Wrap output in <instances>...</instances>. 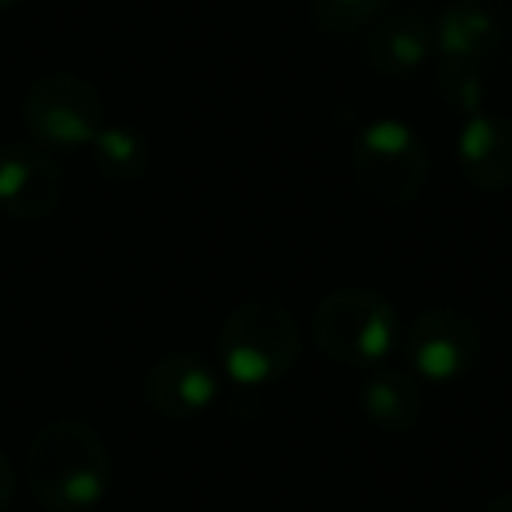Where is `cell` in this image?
I'll return each instance as SVG.
<instances>
[{"mask_svg":"<svg viewBox=\"0 0 512 512\" xmlns=\"http://www.w3.org/2000/svg\"><path fill=\"white\" fill-rule=\"evenodd\" d=\"M15 484H18L15 467H11V460H8V456L0 453V512L8 509V505H11V498H15Z\"/></svg>","mask_w":512,"mask_h":512,"instance_id":"2e32d148","label":"cell"},{"mask_svg":"<svg viewBox=\"0 0 512 512\" xmlns=\"http://www.w3.org/2000/svg\"><path fill=\"white\" fill-rule=\"evenodd\" d=\"M425 400H421L418 379L400 369H376L362 386V414L372 425L386 432H407L421 421Z\"/></svg>","mask_w":512,"mask_h":512,"instance_id":"7c38bea8","label":"cell"},{"mask_svg":"<svg viewBox=\"0 0 512 512\" xmlns=\"http://www.w3.org/2000/svg\"><path fill=\"white\" fill-rule=\"evenodd\" d=\"M351 169H355V183L365 197L393 207L411 204L425 190L428 151L407 123L383 116L358 134Z\"/></svg>","mask_w":512,"mask_h":512,"instance_id":"277c9868","label":"cell"},{"mask_svg":"<svg viewBox=\"0 0 512 512\" xmlns=\"http://www.w3.org/2000/svg\"><path fill=\"white\" fill-rule=\"evenodd\" d=\"M432 53V22L421 15H397L376 25V32L365 39V57L383 74H414L432 60Z\"/></svg>","mask_w":512,"mask_h":512,"instance_id":"8fae6325","label":"cell"},{"mask_svg":"<svg viewBox=\"0 0 512 512\" xmlns=\"http://www.w3.org/2000/svg\"><path fill=\"white\" fill-rule=\"evenodd\" d=\"M25 481L43 509L92 512L113 481L106 442L92 425L78 418L50 421L29 442Z\"/></svg>","mask_w":512,"mask_h":512,"instance_id":"6da1fadb","label":"cell"},{"mask_svg":"<svg viewBox=\"0 0 512 512\" xmlns=\"http://www.w3.org/2000/svg\"><path fill=\"white\" fill-rule=\"evenodd\" d=\"M313 334L337 365L379 369L397 351L400 320L383 295L369 288H337L316 306Z\"/></svg>","mask_w":512,"mask_h":512,"instance_id":"3957f363","label":"cell"},{"mask_svg":"<svg viewBox=\"0 0 512 512\" xmlns=\"http://www.w3.org/2000/svg\"><path fill=\"white\" fill-rule=\"evenodd\" d=\"M64 172L29 144L0 148V211L22 221L50 218L64 200Z\"/></svg>","mask_w":512,"mask_h":512,"instance_id":"52a82bcc","label":"cell"},{"mask_svg":"<svg viewBox=\"0 0 512 512\" xmlns=\"http://www.w3.org/2000/svg\"><path fill=\"white\" fill-rule=\"evenodd\" d=\"M148 404L155 407L162 418L186 421L197 418L200 411L214 404L218 397V376L204 358L190 355V351H172V355L158 358L148 372Z\"/></svg>","mask_w":512,"mask_h":512,"instance_id":"ba28073f","label":"cell"},{"mask_svg":"<svg viewBox=\"0 0 512 512\" xmlns=\"http://www.w3.org/2000/svg\"><path fill=\"white\" fill-rule=\"evenodd\" d=\"M484 512H512V488L502 491L498 498H491V505Z\"/></svg>","mask_w":512,"mask_h":512,"instance_id":"e0dca14e","label":"cell"},{"mask_svg":"<svg viewBox=\"0 0 512 512\" xmlns=\"http://www.w3.org/2000/svg\"><path fill=\"white\" fill-rule=\"evenodd\" d=\"M299 323L281 302L260 299L232 309L218 330V358L235 386H267L299 358Z\"/></svg>","mask_w":512,"mask_h":512,"instance_id":"7a4b0ae2","label":"cell"},{"mask_svg":"<svg viewBox=\"0 0 512 512\" xmlns=\"http://www.w3.org/2000/svg\"><path fill=\"white\" fill-rule=\"evenodd\" d=\"M442 95H446L456 113L463 116L481 113L484 109L481 67H446V74H442Z\"/></svg>","mask_w":512,"mask_h":512,"instance_id":"9a60e30c","label":"cell"},{"mask_svg":"<svg viewBox=\"0 0 512 512\" xmlns=\"http://www.w3.org/2000/svg\"><path fill=\"white\" fill-rule=\"evenodd\" d=\"M92 155L99 172L109 183H134L148 172L151 151L137 130L130 127H102L99 137L92 141Z\"/></svg>","mask_w":512,"mask_h":512,"instance_id":"4fadbf2b","label":"cell"},{"mask_svg":"<svg viewBox=\"0 0 512 512\" xmlns=\"http://www.w3.org/2000/svg\"><path fill=\"white\" fill-rule=\"evenodd\" d=\"M456 162L477 190H505L512 183V123L498 113L463 116L456 134Z\"/></svg>","mask_w":512,"mask_h":512,"instance_id":"9c48e42d","label":"cell"},{"mask_svg":"<svg viewBox=\"0 0 512 512\" xmlns=\"http://www.w3.org/2000/svg\"><path fill=\"white\" fill-rule=\"evenodd\" d=\"M15 4H18V0H0V15H4V11H11Z\"/></svg>","mask_w":512,"mask_h":512,"instance_id":"ac0fdd59","label":"cell"},{"mask_svg":"<svg viewBox=\"0 0 512 512\" xmlns=\"http://www.w3.org/2000/svg\"><path fill=\"white\" fill-rule=\"evenodd\" d=\"M481 334L460 309H425L414 316L404 337V358L411 376L428 383H456L477 365Z\"/></svg>","mask_w":512,"mask_h":512,"instance_id":"8992f818","label":"cell"},{"mask_svg":"<svg viewBox=\"0 0 512 512\" xmlns=\"http://www.w3.org/2000/svg\"><path fill=\"white\" fill-rule=\"evenodd\" d=\"M390 8V0H313V22L327 32H355Z\"/></svg>","mask_w":512,"mask_h":512,"instance_id":"5bb4252c","label":"cell"},{"mask_svg":"<svg viewBox=\"0 0 512 512\" xmlns=\"http://www.w3.org/2000/svg\"><path fill=\"white\" fill-rule=\"evenodd\" d=\"M25 127L32 141L57 151L92 148L102 123V99L85 78L74 74H46L25 95Z\"/></svg>","mask_w":512,"mask_h":512,"instance_id":"5b68a950","label":"cell"},{"mask_svg":"<svg viewBox=\"0 0 512 512\" xmlns=\"http://www.w3.org/2000/svg\"><path fill=\"white\" fill-rule=\"evenodd\" d=\"M432 39L446 67H481L502 46V22L477 0H460L432 22Z\"/></svg>","mask_w":512,"mask_h":512,"instance_id":"30bf717a","label":"cell"}]
</instances>
